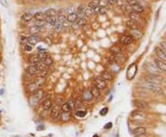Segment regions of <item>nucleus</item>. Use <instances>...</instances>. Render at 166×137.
I'll list each match as a JSON object with an SVG mask.
<instances>
[{"mask_svg":"<svg viewBox=\"0 0 166 137\" xmlns=\"http://www.w3.org/2000/svg\"><path fill=\"white\" fill-rule=\"evenodd\" d=\"M134 40L135 39L130 34H123L119 38V43L122 46H126V45H129V44L133 43Z\"/></svg>","mask_w":166,"mask_h":137,"instance_id":"1","label":"nucleus"},{"mask_svg":"<svg viewBox=\"0 0 166 137\" xmlns=\"http://www.w3.org/2000/svg\"><path fill=\"white\" fill-rule=\"evenodd\" d=\"M42 41V37L40 34L30 35V36H28V38H27V43L31 45V46H35L36 44H38Z\"/></svg>","mask_w":166,"mask_h":137,"instance_id":"2","label":"nucleus"},{"mask_svg":"<svg viewBox=\"0 0 166 137\" xmlns=\"http://www.w3.org/2000/svg\"><path fill=\"white\" fill-rule=\"evenodd\" d=\"M146 79V82H149V83H152L155 85H160L163 83V77H161L160 75H154V74H151L147 75L145 77Z\"/></svg>","mask_w":166,"mask_h":137,"instance_id":"3","label":"nucleus"},{"mask_svg":"<svg viewBox=\"0 0 166 137\" xmlns=\"http://www.w3.org/2000/svg\"><path fill=\"white\" fill-rule=\"evenodd\" d=\"M154 52L155 54L157 55L158 59L163 61V62H166V52H164L161 47H155L154 48Z\"/></svg>","mask_w":166,"mask_h":137,"instance_id":"4","label":"nucleus"},{"mask_svg":"<svg viewBox=\"0 0 166 137\" xmlns=\"http://www.w3.org/2000/svg\"><path fill=\"white\" fill-rule=\"evenodd\" d=\"M60 111H61V107L58 105H54L51 108V111H50V116L52 119H56L58 118L60 115Z\"/></svg>","mask_w":166,"mask_h":137,"instance_id":"5","label":"nucleus"},{"mask_svg":"<svg viewBox=\"0 0 166 137\" xmlns=\"http://www.w3.org/2000/svg\"><path fill=\"white\" fill-rule=\"evenodd\" d=\"M66 15H68V14L66 13V10L64 8H61L59 10H57V15H56L57 21L63 24L64 22L66 21Z\"/></svg>","mask_w":166,"mask_h":137,"instance_id":"6","label":"nucleus"},{"mask_svg":"<svg viewBox=\"0 0 166 137\" xmlns=\"http://www.w3.org/2000/svg\"><path fill=\"white\" fill-rule=\"evenodd\" d=\"M82 98L84 101L86 102H91L93 100V96L92 95L91 89L89 88H85L82 92Z\"/></svg>","mask_w":166,"mask_h":137,"instance_id":"7","label":"nucleus"},{"mask_svg":"<svg viewBox=\"0 0 166 137\" xmlns=\"http://www.w3.org/2000/svg\"><path fill=\"white\" fill-rule=\"evenodd\" d=\"M95 86L97 88H99L100 90H104L107 87V84L105 80H103L102 77H97L95 79Z\"/></svg>","mask_w":166,"mask_h":137,"instance_id":"8","label":"nucleus"},{"mask_svg":"<svg viewBox=\"0 0 166 137\" xmlns=\"http://www.w3.org/2000/svg\"><path fill=\"white\" fill-rule=\"evenodd\" d=\"M78 18H78L77 13L73 12V11L68 13V15H66V21H68V23H70V24H75Z\"/></svg>","mask_w":166,"mask_h":137,"instance_id":"9","label":"nucleus"},{"mask_svg":"<svg viewBox=\"0 0 166 137\" xmlns=\"http://www.w3.org/2000/svg\"><path fill=\"white\" fill-rule=\"evenodd\" d=\"M130 35L133 36L134 39H140L141 37H143V31L141 30H139V28H137V29H133V30H130Z\"/></svg>","mask_w":166,"mask_h":137,"instance_id":"10","label":"nucleus"},{"mask_svg":"<svg viewBox=\"0 0 166 137\" xmlns=\"http://www.w3.org/2000/svg\"><path fill=\"white\" fill-rule=\"evenodd\" d=\"M32 97L37 102H39L42 100V98L44 97V91L42 90V88H38L37 90L34 92V95H33Z\"/></svg>","mask_w":166,"mask_h":137,"instance_id":"11","label":"nucleus"},{"mask_svg":"<svg viewBox=\"0 0 166 137\" xmlns=\"http://www.w3.org/2000/svg\"><path fill=\"white\" fill-rule=\"evenodd\" d=\"M135 106L139 109V110H146V109L149 108L148 103L144 100H137L134 101Z\"/></svg>","mask_w":166,"mask_h":137,"instance_id":"12","label":"nucleus"},{"mask_svg":"<svg viewBox=\"0 0 166 137\" xmlns=\"http://www.w3.org/2000/svg\"><path fill=\"white\" fill-rule=\"evenodd\" d=\"M27 61L29 62L30 64H36L37 63L40 62V58H39V56H38L37 54H30L29 56H28Z\"/></svg>","mask_w":166,"mask_h":137,"instance_id":"13","label":"nucleus"},{"mask_svg":"<svg viewBox=\"0 0 166 137\" xmlns=\"http://www.w3.org/2000/svg\"><path fill=\"white\" fill-rule=\"evenodd\" d=\"M110 53L113 54V55H116V54H122L123 52V49H122V46L119 45V44H113L110 49Z\"/></svg>","mask_w":166,"mask_h":137,"instance_id":"14","label":"nucleus"},{"mask_svg":"<svg viewBox=\"0 0 166 137\" xmlns=\"http://www.w3.org/2000/svg\"><path fill=\"white\" fill-rule=\"evenodd\" d=\"M38 69L36 64H30L29 66L26 68V73L27 75H37L38 74Z\"/></svg>","mask_w":166,"mask_h":137,"instance_id":"15","label":"nucleus"},{"mask_svg":"<svg viewBox=\"0 0 166 137\" xmlns=\"http://www.w3.org/2000/svg\"><path fill=\"white\" fill-rule=\"evenodd\" d=\"M154 63L156 64V66H157V68L161 71H163V72L166 73V62H163V61L160 60L158 58H156L154 60Z\"/></svg>","mask_w":166,"mask_h":137,"instance_id":"16","label":"nucleus"},{"mask_svg":"<svg viewBox=\"0 0 166 137\" xmlns=\"http://www.w3.org/2000/svg\"><path fill=\"white\" fill-rule=\"evenodd\" d=\"M20 20L24 22H31L32 20H34V18H33V14L31 12H24L21 15Z\"/></svg>","mask_w":166,"mask_h":137,"instance_id":"17","label":"nucleus"},{"mask_svg":"<svg viewBox=\"0 0 166 137\" xmlns=\"http://www.w3.org/2000/svg\"><path fill=\"white\" fill-rule=\"evenodd\" d=\"M131 116L133 117V119H135V120H141V119H144L146 115H145V113L142 112L141 111L137 110L131 113Z\"/></svg>","mask_w":166,"mask_h":137,"instance_id":"18","label":"nucleus"},{"mask_svg":"<svg viewBox=\"0 0 166 137\" xmlns=\"http://www.w3.org/2000/svg\"><path fill=\"white\" fill-rule=\"evenodd\" d=\"M137 73V66L136 64H132L130 65V67L127 69V78L128 79H132L135 77V75Z\"/></svg>","mask_w":166,"mask_h":137,"instance_id":"19","label":"nucleus"},{"mask_svg":"<svg viewBox=\"0 0 166 137\" xmlns=\"http://www.w3.org/2000/svg\"><path fill=\"white\" fill-rule=\"evenodd\" d=\"M53 106H54L53 105V101H52L51 98H46V100H44V101H42V109H44V111L51 110V108Z\"/></svg>","mask_w":166,"mask_h":137,"instance_id":"20","label":"nucleus"},{"mask_svg":"<svg viewBox=\"0 0 166 137\" xmlns=\"http://www.w3.org/2000/svg\"><path fill=\"white\" fill-rule=\"evenodd\" d=\"M91 92H92V95L93 96L94 98H96V100H99L100 98H101V90H100L99 88H97V87L94 85L93 87H92L91 88Z\"/></svg>","mask_w":166,"mask_h":137,"instance_id":"21","label":"nucleus"},{"mask_svg":"<svg viewBox=\"0 0 166 137\" xmlns=\"http://www.w3.org/2000/svg\"><path fill=\"white\" fill-rule=\"evenodd\" d=\"M42 31V28H40L36 25H33L29 28V31H29L30 35H33V34H40Z\"/></svg>","mask_w":166,"mask_h":137,"instance_id":"22","label":"nucleus"},{"mask_svg":"<svg viewBox=\"0 0 166 137\" xmlns=\"http://www.w3.org/2000/svg\"><path fill=\"white\" fill-rule=\"evenodd\" d=\"M147 133V130L144 127H137L136 129L133 130V134L135 136H139V135H143Z\"/></svg>","mask_w":166,"mask_h":137,"instance_id":"23","label":"nucleus"},{"mask_svg":"<svg viewBox=\"0 0 166 137\" xmlns=\"http://www.w3.org/2000/svg\"><path fill=\"white\" fill-rule=\"evenodd\" d=\"M101 77L105 80V81H112L113 79V77L111 72H109V71H103V72L101 74Z\"/></svg>","mask_w":166,"mask_h":137,"instance_id":"24","label":"nucleus"},{"mask_svg":"<svg viewBox=\"0 0 166 137\" xmlns=\"http://www.w3.org/2000/svg\"><path fill=\"white\" fill-rule=\"evenodd\" d=\"M45 21H46V24L47 25H50L53 27L56 21H57V18H56V16H51V17H46L45 18Z\"/></svg>","mask_w":166,"mask_h":137,"instance_id":"25","label":"nucleus"},{"mask_svg":"<svg viewBox=\"0 0 166 137\" xmlns=\"http://www.w3.org/2000/svg\"><path fill=\"white\" fill-rule=\"evenodd\" d=\"M129 18H130V20H134V21H136V22H137V23H139V22L142 20L140 14L136 13V12H133V11L129 13Z\"/></svg>","mask_w":166,"mask_h":137,"instance_id":"26","label":"nucleus"},{"mask_svg":"<svg viewBox=\"0 0 166 137\" xmlns=\"http://www.w3.org/2000/svg\"><path fill=\"white\" fill-rule=\"evenodd\" d=\"M131 7H132L133 12H136V13H139V14H141V13L144 12V7L141 6L139 3L135 5V6H131Z\"/></svg>","mask_w":166,"mask_h":137,"instance_id":"27","label":"nucleus"},{"mask_svg":"<svg viewBox=\"0 0 166 137\" xmlns=\"http://www.w3.org/2000/svg\"><path fill=\"white\" fill-rule=\"evenodd\" d=\"M44 13V15L46 17L56 16V15H57V10H56L55 7H49L48 9H46V10Z\"/></svg>","mask_w":166,"mask_h":137,"instance_id":"28","label":"nucleus"},{"mask_svg":"<svg viewBox=\"0 0 166 137\" xmlns=\"http://www.w3.org/2000/svg\"><path fill=\"white\" fill-rule=\"evenodd\" d=\"M45 81H46L45 77H40V75H37L35 80H34V82L37 84V86L39 87H41L42 85H44Z\"/></svg>","mask_w":166,"mask_h":137,"instance_id":"29","label":"nucleus"},{"mask_svg":"<svg viewBox=\"0 0 166 137\" xmlns=\"http://www.w3.org/2000/svg\"><path fill=\"white\" fill-rule=\"evenodd\" d=\"M46 16L44 15V12H36L33 14V18L35 20H45Z\"/></svg>","mask_w":166,"mask_h":137,"instance_id":"30","label":"nucleus"},{"mask_svg":"<svg viewBox=\"0 0 166 137\" xmlns=\"http://www.w3.org/2000/svg\"><path fill=\"white\" fill-rule=\"evenodd\" d=\"M107 11H108V9L106 7L100 6L99 5V7L94 10V13H98V14H100V15H103V14H106Z\"/></svg>","mask_w":166,"mask_h":137,"instance_id":"31","label":"nucleus"},{"mask_svg":"<svg viewBox=\"0 0 166 137\" xmlns=\"http://www.w3.org/2000/svg\"><path fill=\"white\" fill-rule=\"evenodd\" d=\"M53 29H54L55 32H56V33H59V32H61V31H63L64 27H63V24H62V23H60V22H58V21H56V23L53 26Z\"/></svg>","mask_w":166,"mask_h":137,"instance_id":"32","label":"nucleus"},{"mask_svg":"<svg viewBox=\"0 0 166 137\" xmlns=\"http://www.w3.org/2000/svg\"><path fill=\"white\" fill-rule=\"evenodd\" d=\"M126 25L127 28H129L130 30H133V29H137V28H139V25H137V22L134 21V20H128L126 22Z\"/></svg>","mask_w":166,"mask_h":137,"instance_id":"33","label":"nucleus"},{"mask_svg":"<svg viewBox=\"0 0 166 137\" xmlns=\"http://www.w3.org/2000/svg\"><path fill=\"white\" fill-rule=\"evenodd\" d=\"M38 88H40V87L37 86V84L35 82H31L28 85V90H29L31 93H34Z\"/></svg>","mask_w":166,"mask_h":137,"instance_id":"34","label":"nucleus"},{"mask_svg":"<svg viewBox=\"0 0 166 137\" xmlns=\"http://www.w3.org/2000/svg\"><path fill=\"white\" fill-rule=\"evenodd\" d=\"M37 54H38V56H39L40 61H44V59H46L49 56V54H48V52H47V50L39 51V53H38Z\"/></svg>","mask_w":166,"mask_h":137,"instance_id":"35","label":"nucleus"},{"mask_svg":"<svg viewBox=\"0 0 166 137\" xmlns=\"http://www.w3.org/2000/svg\"><path fill=\"white\" fill-rule=\"evenodd\" d=\"M76 13H77V15H78V18H86V16H85V13H84V7H82L81 6H79V7H78Z\"/></svg>","mask_w":166,"mask_h":137,"instance_id":"36","label":"nucleus"},{"mask_svg":"<svg viewBox=\"0 0 166 137\" xmlns=\"http://www.w3.org/2000/svg\"><path fill=\"white\" fill-rule=\"evenodd\" d=\"M84 13H85L86 18H89V17H92V15H94V10L92 9L91 7H89L88 6H86L84 7Z\"/></svg>","mask_w":166,"mask_h":137,"instance_id":"37","label":"nucleus"},{"mask_svg":"<svg viewBox=\"0 0 166 137\" xmlns=\"http://www.w3.org/2000/svg\"><path fill=\"white\" fill-rule=\"evenodd\" d=\"M88 22V20L86 18H78L77 21H76V24L79 27H82L84 25H86Z\"/></svg>","mask_w":166,"mask_h":137,"instance_id":"38","label":"nucleus"},{"mask_svg":"<svg viewBox=\"0 0 166 137\" xmlns=\"http://www.w3.org/2000/svg\"><path fill=\"white\" fill-rule=\"evenodd\" d=\"M88 7H91L93 10H95V9L99 7V2L98 1H95V0H92V1H89L88 3Z\"/></svg>","mask_w":166,"mask_h":137,"instance_id":"39","label":"nucleus"},{"mask_svg":"<svg viewBox=\"0 0 166 137\" xmlns=\"http://www.w3.org/2000/svg\"><path fill=\"white\" fill-rule=\"evenodd\" d=\"M42 62H44V63L46 64V66H47V67H50L51 65L54 64V60H53V58H52L51 56L49 55L48 57H47L46 59H44V61H42Z\"/></svg>","mask_w":166,"mask_h":137,"instance_id":"40","label":"nucleus"},{"mask_svg":"<svg viewBox=\"0 0 166 137\" xmlns=\"http://www.w3.org/2000/svg\"><path fill=\"white\" fill-rule=\"evenodd\" d=\"M61 111H62L63 112H70L71 111V110H70V108H69V106H68V103H63V105L61 106Z\"/></svg>","mask_w":166,"mask_h":137,"instance_id":"41","label":"nucleus"},{"mask_svg":"<svg viewBox=\"0 0 166 137\" xmlns=\"http://www.w3.org/2000/svg\"><path fill=\"white\" fill-rule=\"evenodd\" d=\"M34 25L40 27V28H44L46 26V21L45 20H35Z\"/></svg>","mask_w":166,"mask_h":137,"instance_id":"42","label":"nucleus"},{"mask_svg":"<svg viewBox=\"0 0 166 137\" xmlns=\"http://www.w3.org/2000/svg\"><path fill=\"white\" fill-rule=\"evenodd\" d=\"M63 103H64L63 98L61 96H56V98H55V104H56V105H58V106L61 107L63 105Z\"/></svg>","mask_w":166,"mask_h":137,"instance_id":"43","label":"nucleus"},{"mask_svg":"<svg viewBox=\"0 0 166 137\" xmlns=\"http://www.w3.org/2000/svg\"><path fill=\"white\" fill-rule=\"evenodd\" d=\"M61 118H62L63 121H68L70 119V112H63Z\"/></svg>","mask_w":166,"mask_h":137,"instance_id":"44","label":"nucleus"},{"mask_svg":"<svg viewBox=\"0 0 166 137\" xmlns=\"http://www.w3.org/2000/svg\"><path fill=\"white\" fill-rule=\"evenodd\" d=\"M23 49H24V52H27V53H30V52L32 51L33 46H31V45H30V44L26 43V44L23 45Z\"/></svg>","mask_w":166,"mask_h":137,"instance_id":"45","label":"nucleus"},{"mask_svg":"<svg viewBox=\"0 0 166 137\" xmlns=\"http://www.w3.org/2000/svg\"><path fill=\"white\" fill-rule=\"evenodd\" d=\"M86 114H87V112L85 111H77V113H76V116L79 118H84L86 116Z\"/></svg>","mask_w":166,"mask_h":137,"instance_id":"46","label":"nucleus"},{"mask_svg":"<svg viewBox=\"0 0 166 137\" xmlns=\"http://www.w3.org/2000/svg\"><path fill=\"white\" fill-rule=\"evenodd\" d=\"M66 103L68 104V106H69V108H70V110H71V111H73V110H75V109H76V107H75V100H69Z\"/></svg>","mask_w":166,"mask_h":137,"instance_id":"47","label":"nucleus"},{"mask_svg":"<svg viewBox=\"0 0 166 137\" xmlns=\"http://www.w3.org/2000/svg\"><path fill=\"white\" fill-rule=\"evenodd\" d=\"M126 2L127 3V5H129V6H135V5L139 4V0H126Z\"/></svg>","mask_w":166,"mask_h":137,"instance_id":"48","label":"nucleus"},{"mask_svg":"<svg viewBox=\"0 0 166 137\" xmlns=\"http://www.w3.org/2000/svg\"><path fill=\"white\" fill-rule=\"evenodd\" d=\"M27 36H20V43L21 44H26L27 43Z\"/></svg>","mask_w":166,"mask_h":137,"instance_id":"49","label":"nucleus"},{"mask_svg":"<svg viewBox=\"0 0 166 137\" xmlns=\"http://www.w3.org/2000/svg\"><path fill=\"white\" fill-rule=\"evenodd\" d=\"M107 112H108V108L107 107H104L103 109H102V111H100V114H101L102 116H104V115L107 114Z\"/></svg>","mask_w":166,"mask_h":137,"instance_id":"50","label":"nucleus"},{"mask_svg":"<svg viewBox=\"0 0 166 137\" xmlns=\"http://www.w3.org/2000/svg\"><path fill=\"white\" fill-rule=\"evenodd\" d=\"M42 41H44V42H46V44L49 45V46L52 44V41H51V39H50V37H44V39H42Z\"/></svg>","mask_w":166,"mask_h":137,"instance_id":"51","label":"nucleus"},{"mask_svg":"<svg viewBox=\"0 0 166 137\" xmlns=\"http://www.w3.org/2000/svg\"><path fill=\"white\" fill-rule=\"evenodd\" d=\"M0 4H1L2 6L5 7H8V0H0Z\"/></svg>","mask_w":166,"mask_h":137,"instance_id":"52","label":"nucleus"},{"mask_svg":"<svg viewBox=\"0 0 166 137\" xmlns=\"http://www.w3.org/2000/svg\"><path fill=\"white\" fill-rule=\"evenodd\" d=\"M108 2V5H110V6H115V4H117L118 0H107Z\"/></svg>","mask_w":166,"mask_h":137,"instance_id":"53","label":"nucleus"},{"mask_svg":"<svg viewBox=\"0 0 166 137\" xmlns=\"http://www.w3.org/2000/svg\"><path fill=\"white\" fill-rule=\"evenodd\" d=\"M161 47H162V49L164 52H166V41H163L161 42Z\"/></svg>","mask_w":166,"mask_h":137,"instance_id":"54","label":"nucleus"},{"mask_svg":"<svg viewBox=\"0 0 166 137\" xmlns=\"http://www.w3.org/2000/svg\"><path fill=\"white\" fill-rule=\"evenodd\" d=\"M112 126H113V123L112 122H108V123L105 124V126H104V129L107 130V129H111L112 128Z\"/></svg>","mask_w":166,"mask_h":137,"instance_id":"55","label":"nucleus"},{"mask_svg":"<svg viewBox=\"0 0 166 137\" xmlns=\"http://www.w3.org/2000/svg\"><path fill=\"white\" fill-rule=\"evenodd\" d=\"M44 125H39V126H37V128H36L37 131H42V130H44Z\"/></svg>","mask_w":166,"mask_h":137,"instance_id":"56","label":"nucleus"},{"mask_svg":"<svg viewBox=\"0 0 166 137\" xmlns=\"http://www.w3.org/2000/svg\"><path fill=\"white\" fill-rule=\"evenodd\" d=\"M4 94V89H0V96H2Z\"/></svg>","mask_w":166,"mask_h":137,"instance_id":"57","label":"nucleus"},{"mask_svg":"<svg viewBox=\"0 0 166 137\" xmlns=\"http://www.w3.org/2000/svg\"><path fill=\"white\" fill-rule=\"evenodd\" d=\"M92 137H99V135H98V134H94Z\"/></svg>","mask_w":166,"mask_h":137,"instance_id":"58","label":"nucleus"},{"mask_svg":"<svg viewBox=\"0 0 166 137\" xmlns=\"http://www.w3.org/2000/svg\"><path fill=\"white\" fill-rule=\"evenodd\" d=\"M116 137H119V134H117V135H116Z\"/></svg>","mask_w":166,"mask_h":137,"instance_id":"59","label":"nucleus"},{"mask_svg":"<svg viewBox=\"0 0 166 137\" xmlns=\"http://www.w3.org/2000/svg\"><path fill=\"white\" fill-rule=\"evenodd\" d=\"M58 1H63V0H58Z\"/></svg>","mask_w":166,"mask_h":137,"instance_id":"60","label":"nucleus"},{"mask_svg":"<svg viewBox=\"0 0 166 137\" xmlns=\"http://www.w3.org/2000/svg\"><path fill=\"white\" fill-rule=\"evenodd\" d=\"M123 1H126V0H123Z\"/></svg>","mask_w":166,"mask_h":137,"instance_id":"61","label":"nucleus"},{"mask_svg":"<svg viewBox=\"0 0 166 137\" xmlns=\"http://www.w3.org/2000/svg\"><path fill=\"white\" fill-rule=\"evenodd\" d=\"M98 1H100V0H98Z\"/></svg>","mask_w":166,"mask_h":137,"instance_id":"62","label":"nucleus"}]
</instances>
